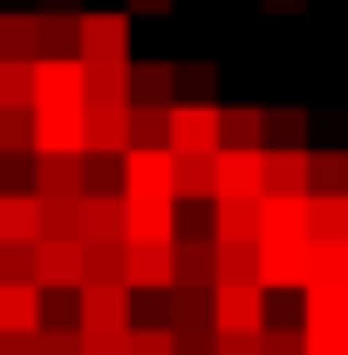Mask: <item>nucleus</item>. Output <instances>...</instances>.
Masks as SVG:
<instances>
[{"mask_svg":"<svg viewBox=\"0 0 348 355\" xmlns=\"http://www.w3.org/2000/svg\"><path fill=\"white\" fill-rule=\"evenodd\" d=\"M89 280V246L76 232H42L35 239V287L42 294H76Z\"/></svg>","mask_w":348,"mask_h":355,"instance_id":"1","label":"nucleus"},{"mask_svg":"<svg viewBox=\"0 0 348 355\" xmlns=\"http://www.w3.org/2000/svg\"><path fill=\"white\" fill-rule=\"evenodd\" d=\"M266 191V144H218L212 198H260Z\"/></svg>","mask_w":348,"mask_h":355,"instance_id":"2","label":"nucleus"},{"mask_svg":"<svg viewBox=\"0 0 348 355\" xmlns=\"http://www.w3.org/2000/svg\"><path fill=\"white\" fill-rule=\"evenodd\" d=\"M314 273V239H260V287L266 294H301Z\"/></svg>","mask_w":348,"mask_h":355,"instance_id":"3","label":"nucleus"},{"mask_svg":"<svg viewBox=\"0 0 348 355\" xmlns=\"http://www.w3.org/2000/svg\"><path fill=\"white\" fill-rule=\"evenodd\" d=\"M130 280H103V273H89L82 287H76V328H130Z\"/></svg>","mask_w":348,"mask_h":355,"instance_id":"4","label":"nucleus"},{"mask_svg":"<svg viewBox=\"0 0 348 355\" xmlns=\"http://www.w3.org/2000/svg\"><path fill=\"white\" fill-rule=\"evenodd\" d=\"M89 103V62L82 55H35V110Z\"/></svg>","mask_w":348,"mask_h":355,"instance_id":"5","label":"nucleus"},{"mask_svg":"<svg viewBox=\"0 0 348 355\" xmlns=\"http://www.w3.org/2000/svg\"><path fill=\"white\" fill-rule=\"evenodd\" d=\"M123 198H177L171 144H130L123 150Z\"/></svg>","mask_w":348,"mask_h":355,"instance_id":"6","label":"nucleus"},{"mask_svg":"<svg viewBox=\"0 0 348 355\" xmlns=\"http://www.w3.org/2000/svg\"><path fill=\"white\" fill-rule=\"evenodd\" d=\"M184 212H177V198H123V239L130 246H171Z\"/></svg>","mask_w":348,"mask_h":355,"instance_id":"7","label":"nucleus"},{"mask_svg":"<svg viewBox=\"0 0 348 355\" xmlns=\"http://www.w3.org/2000/svg\"><path fill=\"white\" fill-rule=\"evenodd\" d=\"M82 62H130V14H76Z\"/></svg>","mask_w":348,"mask_h":355,"instance_id":"8","label":"nucleus"},{"mask_svg":"<svg viewBox=\"0 0 348 355\" xmlns=\"http://www.w3.org/2000/svg\"><path fill=\"white\" fill-rule=\"evenodd\" d=\"M266 287L260 280H218L212 287V328H266Z\"/></svg>","mask_w":348,"mask_h":355,"instance_id":"9","label":"nucleus"},{"mask_svg":"<svg viewBox=\"0 0 348 355\" xmlns=\"http://www.w3.org/2000/svg\"><path fill=\"white\" fill-rule=\"evenodd\" d=\"M260 239H314L307 191H260Z\"/></svg>","mask_w":348,"mask_h":355,"instance_id":"10","label":"nucleus"},{"mask_svg":"<svg viewBox=\"0 0 348 355\" xmlns=\"http://www.w3.org/2000/svg\"><path fill=\"white\" fill-rule=\"evenodd\" d=\"M225 110L218 103H171V150H218Z\"/></svg>","mask_w":348,"mask_h":355,"instance_id":"11","label":"nucleus"},{"mask_svg":"<svg viewBox=\"0 0 348 355\" xmlns=\"http://www.w3.org/2000/svg\"><path fill=\"white\" fill-rule=\"evenodd\" d=\"M123 280L137 294H171L177 287V239L171 246H123Z\"/></svg>","mask_w":348,"mask_h":355,"instance_id":"12","label":"nucleus"},{"mask_svg":"<svg viewBox=\"0 0 348 355\" xmlns=\"http://www.w3.org/2000/svg\"><path fill=\"white\" fill-rule=\"evenodd\" d=\"M82 246H130L123 239V191H82Z\"/></svg>","mask_w":348,"mask_h":355,"instance_id":"13","label":"nucleus"},{"mask_svg":"<svg viewBox=\"0 0 348 355\" xmlns=\"http://www.w3.org/2000/svg\"><path fill=\"white\" fill-rule=\"evenodd\" d=\"M0 239H42V191L35 184H0Z\"/></svg>","mask_w":348,"mask_h":355,"instance_id":"14","label":"nucleus"},{"mask_svg":"<svg viewBox=\"0 0 348 355\" xmlns=\"http://www.w3.org/2000/svg\"><path fill=\"white\" fill-rule=\"evenodd\" d=\"M218 246H260V198H212Z\"/></svg>","mask_w":348,"mask_h":355,"instance_id":"15","label":"nucleus"},{"mask_svg":"<svg viewBox=\"0 0 348 355\" xmlns=\"http://www.w3.org/2000/svg\"><path fill=\"white\" fill-rule=\"evenodd\" d=\"M82 178V150H35V191L42 198H76Z\"/></svg>","mask_w":348,"mask_h":355,"instance_id":"16","label":"nucleus"},{"mask_svg":"<svg viewBox=\"0 0 348 355\" xmlns=\"http://www.w3.org/2000/svg\"><path fill=\"white\" fill-rule=\"evenodd\" d=\"M42 314V287L35 280H0V335H35Z\"/></svg>","mask_w":348,"mask_h":355,"instance_id":"17","label":"nucleus"},{"mask_svg":"<svg viewBox=\"0 0 348 355\" xmlns=\"http://www.w3.org/2000/svg\"><path fill=\"white\" fill-rule=\"evenodd\" d=\"M212 157H218V150H171L177 205H212Z\"/></svg>","mask_w":348,"mask_h":355,"instance_id":"18","label":"nucleus"},{"mask_svg":"<svg viewBox=\"0 0 348 355\" xmlns=\"http://www.w3.org/2000/svg\"><path fill=\"white\" fill-rule=\"evenodd\" d=\"M89 150H130V103H89Z\"/></svg>","mask_w":348,"mask_h":355,"instance_id":"19","label":"nucleus"},{"mask_svg":"<svg viewBox=\"0 0 348 355\" xmlns=\"http://www.w3.org/2000/svg\"><path fill=\"white\" fill-rule=\"evenodd\" d=\"M130 103H177L171 62H130Z\"/></svg>","mask_w":348,"mask_h":355,"instance_id":"20","label":"nucleus"},{"mask_svg":"<svg viewBox=\"0 0 348 355\" xmlns=\"http://www.w3.org/2000/svg\"><path fill=\"white\" fill-rule=\"evenodd\" d=\"M266 191H307V150L301 144H273L266 150Z\"/></svg>","mask_w":348,"mask_h":355,"instance_id":"21","label":"nucleus"},{"mask_svg":"<svg viewBox=\"0 0 348 355\" xmlns=\"http://www.w3.org/2000/svg\"><path fill=\"white\" fill-rule=\"evenodd\" d=\"M0 55L35 62L42 55V14H0Z\"/></svg>","mask_w":348,"mask_h":355,"instance_id":"22","label":"nucleus"},{"mask_svg":"<svg viewBox=\"0 0 348 355\" xmlns=\"http://www.w3.org/2000/svg\"><path fill=\"white\" fill-rule=\"evenodd\" d=\"M14 103H28V110H35V62L0 55V110H14Z\"/></svg>","mask_w":348,"mask_h":355,"instance_id":"23","label":"nucleus"},{"mask_svg":"<svg viewBox=\"0 0 348 355\" xmlns=\"http://www.w3.org/2000/svg\"><path fill=\"white\" fill-rule=\"evenodd\" d=\"M89 103H130V62H89Z\"/></svg>","mask_w":348,"mask_h":355,"instance_id":"24","label":"nucleus"},{"mask_svg":"<svg viewBox=\"0 0 348 355\" xmlns=\"http://www.w3.org/2000/svg\"><path fill=\"white\" fill-rule=\"evenodd\" d=\"M307 191H348V150H307Z\"/></svg>","mask_w":348,"mask_h":355,"instance_id":"25","label":"nucleus"},{"mask_svg":"<svg viewBox=\"0 0 348 355\" xmlns=\"http://www.w3.org/2000/svg\"><path fill=\"white\" fill-rule=\"evenodd\" d=\"M301 335H307V355H348V321H335V314H307Z\"/></svg>","mask_w":348,"mask_h":355,"instance_id":"26","label":"nucleus"},{"mask_svg":"<svg viewBox=\"0 0 348 355\" xmlns=\"http://www.w3.org/2000/svg\"><path fill=\"white\" fill-rule=\"evenodd\" d=\"M7 150H14V157H28V150H35V110H28V103L0 110V157H7Z\"/></svg>","mask_w":348,"mask_h":355,"instance_id":"27","label":"nucleus"},{"mask_svg":"<svg viewBox=\"0 0 348 355\" xmlns=\"http://www.w3.org/2000/svg\"><path fill=\"white\" fill-rule=\"evenodd\" d=\"M130 355H177L171 321H130Z\"/></svg>","mask_w":348,"mask_h":355,"instance_id":"28","label":"nucleus"},{"mask_svg":"<svg viewBox=\"0 0 348 355\" xmlns=\"http://www.w3.org/2000/svg\"><path fill=\"white\" fill-rule=\"evenodd\" d=\"M218 96V69L212 62H184L177 69V103H212Z\"/></svg>","mask_w":348,"mask_h":355,"instance_id":"29","label":"nucleus"},{"mask_svg":"<svg viewBox=\"0 0 348 355\" xmlns=\"http://www.w3.org/2000/svg\"><path fill=\"white\" fill-rule=\"evenodd\" d=\"M35 349L42 355H82V328L76 321H42L35 328Z\"/></svg>","mask_w":348,"mask_h":355,"instance_id":"30","label":"nucleus"},{"mask_svg":"<svg viewBox=\"0 0 348 355\" xmlns=\"http://www.w3.org/2000/svg\"><path fill=\"white\" fill-rule=\"evenodd\" d=\"M42 55H76V14H48L42 7Z\"/></svg>","mask_w":348,"mask_h":355,"instance_id":"31","label":"nucleus"},{"mask_svg":"<svg viewBox=\"0 0 348 355\" xmlns=\"http://www.w3.org/2000/svg\"><path fill=\"white\" fill-rule=\"evenodd\" d=\"M225 144H266V110H225Z\"/></svg>","mask_w":348,"mask_h":355,"instance_id":"32","label":"nucleus"},{"mask_svg":"<svg viewBox=\"0 0 348 355\" xmlns=\"http://www.w3.org/2000/svg\"><path fill=\"white\" fill-rule=\"evenodd\" d=\"M0 280H35V246L28 239H0Z\"/></svg>","mask_w":348,"mask_h":355,"instance_id":"33","label":"nucleus"},{"mask_svg":"<svg viewBox=\"0 0 348 355\" xmlns=\"http://www.w3.org/2000/svg\"><path fill=\"white\" fill-rule=\"evenodd\" d=\"M301 130H307L301 110H266V137L273 144H301Z\"/></svg>","mask_w":348,"mask_h":355,"instance_id":"34","label":"nucleus"},{"mask_svg":"<svg viewBox=\"0 0 348 355\" xmlns=\"http://www.w3.org/2000/svg\"><path fill=\"white\" fill-rule=\"evenodd\" d=\"M266 355H307V335H301V328H273V321H266Z\"/></svg>","mask_w":348,"mask_h":355,"instance_id":"35","label":"nucleus"},{"mask_svg":"<svg viewBox=\"0 0 348 355\" xmlns=\"http://www.w3.org/2000/svg\"><path fill=\"white\" fill-rule=\"evenodd\" d=\"M266 14H307V0H260Z\"/></svg>","mask_w":348,"mask_h":355,"instance_id":"36","label":"nucleus"},{"mask_svg":"<svg viewBox=\"0 0 348 355\" xmlns=\"http://www.w3.org/2000/svg\"><path fill=\"white\" fill-rule=\"evenodd\" d=\"M130 14H171V0H130Z\"/></svg>","mask_w":348,"mask_h":355,"instance_id":"37","label":"nucleus"},{"mask_svg":"<svg viewBox=\"0 0 348 355\" xmlns=\"http://www.w3.org/2000/svg\"><path fill=\"white\" fill-rule=\"evenodd\" d=\"M48 14H82V0H42Z\"/></svg>","mask_w":348,"mask_h":355,"instance_id":"38","label":"nucleus"}]
</instances>
